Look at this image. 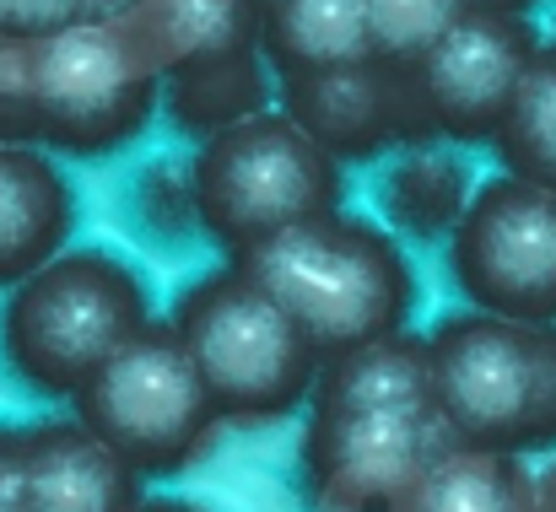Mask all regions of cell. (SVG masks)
I'll return each instance as SVG.
<instances>
[{
    "label": "cell",
    "instance_id": "6da1fadb",
    "mask_svg": "<svg viewBox=\"0 0 556 512\" xmlns=\"http://www.w3.org/2000/svg\"><path fill=\"white\" fill-rule=\"evenodd\" d=\"M163 114V76L125 22H71L0 38V141L71 163H109Z\"/></svg>",
    "mask_w": 556,
    "mask_h": 512
},
{
    "label": "cell",
    "instance_id": "7a4b0ae2",
    "mask_svg": "<svg viewBox=\"0 0 556 512\" xmlns=\"http://www.w3.org/2000/svg\"><path fill=\"white\" fill-rule=\"evenodd\" d=\"M232 265L292 313V324L319 356H341L410 330L421 292L405 243L383 221L346 205L238 254Z\"/></svg>",
    "mask_w": 556,
    "mask_h": 512
},
{
    "label": "cell",
    "instance_id": "3957f363",
    "mask_svg": "<svg viewBox=\"0 0 556 512\" xmlns=\"http://www.w3.org/2000/svg\"><path fill=\"white\" fill-rule=\"evenodd\" d=\"M152 319V281L136 259L71 243L0 297V367L38 399H76Z\"/></svg>",
    "mask_w": 556,
    "mask_h": 512
},
{
    "label": "cell",
    "instance_id": "277c9868",
    "mask_svg": "<svg viewBox=\"0 0 556 512\" xmlns=\"http://www.w3.org/2000/svg\"><path fill=\"white\" fill-rule=\"evenodd\" d=\"M222 426H276L308 410L325 356L292 313L232 259L194 276L168 308Z\"/></svg>",
    "mask_w": 556,
    "mask_h": 512
},
{
    "label": "cell",
    "instance_id": "5b68a950",
    "mask_svg": "<svg viewBox=\"0 0 556 512\" xmlns=\"http://www.w3.org/2000/svg\"><path fill=\"white\" fill-rule=\"evenodd\" d=\"M427 356L443 437L556 459V324L459 308L427 330Z\"/></svg>",
    "mask_w": 556,
    "mask_h": 512
},
{
    "label": "cell",
    "instance_id": "8992f818",
    "mask_svg": "<svg viewBox=\"0 0 556 512\" xmlns=\"http://www.w3.org/2000/svg\"><path fill=\"white\" fill-rule=\"evenodd\" d=\"M200 238L227 259L346 205V168L281 108H265L189 152Z\"/></svg>",
    "mask_w": 556,
    "mask_h": 512
},
{
    "label": "cell",
    "instance_id": "52a82bcc",
    "mask_svg": "<svg viewBox=\"0 0 556 512\" xmlns=\"http://www.w3.org/2000/svg\"><path fill=\"white\" fill-rule=\"evenodd\" d=\"M71 415L109 443L141 481L194 470L222 432V415L168 319H152L76 399Z\"/></svg>",
    "mask_w": 556,
    "mask_h": 512
},
{
    "label": "cell",
    "instance_id": "ba28073f",
    "mask_svg": "<svg viewBox=\"0 0 556 512\" xmlns=\"http://www.w3.org/2000/svg\"><path fill=\"white\" fill-rule=\"evenodd\" d=\"M541 33L519 11H465L421 60L400 71L405 108L416 125V141L443 146H492L497 125L508 119L535 54Z\"/></svg>",
    "mask_w": 556,
    "mask_h": 512
},
{
    "label": "cell",
    "instance_id": "9c48e42d",
    "mask_svg": "<svg viewBox=\"0 0 556 512\" xmlns=\"http://www.w3.org/2000/svg\"><path fill=\"white\" fill-rule=\"evenodd\" d=\"M443 254L465 308L556 324V189L514 172L481 178Z\"/></svg>",
    "mask_w": 556,
    "mask_h": 512
},
{
    "label": "cell",
    "instance_id": "30bf717a",
    "mask_svg": "<svg viewBox=\"0 0 556 512\" xmlns=\"http://www.w3.org/2000/svg\"><path fill=\"white\" fill-rule=\"evenodd\" d=\"M443 443L432 415L308 405L298 437V491L308 512H405Z\"/></svg>",
    "mask_w": 556,
    "mask_h": 512
},
{
    "label": "cell",
    "instance_id": "8fae6325",
    "mask_svg": "<svg viewBox=\"0 0 556 512\" xmlns=\"http://www.w3.org/2000/svg\"><path fill=\"white\" fill-rule=\"evenodd\" d=\"M276 108L287 119H298V130H308L341 168L383 163L389 152L416 146V125H410V108H405L400 71L383 65V60L276 81Z\"/></svg>",
    "mask_w": 556,
    "mask_h": 512
},
{
    "label": "cell",
    "instance_id": "7c38bea8",
    "mask_svg": "<svg viewBox=\"0 0 556 512\" xmlns=\"http://www.w3.org/2000/svg\"><path fill=\"white\" fill-rule=\"evenodd\" d=\"M16 470L27 512H136L147 502V481L76 415L16 426Z\"/></svg>",
    "mask_w": 556,
    "mask_h": 512
},
{
    "label": "cell",
    "instance_id": "4fadbf2b",
    "mask_svg": "<svg viewBox=\"0 0 556 512\" xmlns=\"http://www.w3.org/2000/svg\"><path fill=\"white\" fill-rule=\"evenodd\" d=\"M76 216L81 200L60 157L27 141H0V297L71 248Z\"/></svg>",
    "mask_w": 556,
    "mask_h": 512
},
{
    "label": "cell",
    "instance_id": "5bb4252c",
    "mask_svg": "<svg viewBox=\"0 0 556 512\" xmlns=\"http://www.w3.org/2000/svg\"><path fill=\"white\" fill-rule=\"evenodd\" d=\"M470 194H476L470 157L443 141H416V146L389 152L372 183L378 216L400 243H448Z\"/></svg>",
    "mask_w": 556,
    "mask_h": 512
},
{
    "label": "cell",
    "instance_id": "9a60e30c",
    "mask_svg": "<svg viewBox=\"0 0 556 512\" xmlns=\"http://www.w3.org/2000/svg\"><path fill=\"white\" fill-rule=\"evenodd\" d=\"M260 54L276 81L368 65V0H270L260 5Z\"/></svg>",
    "mask_w": 556,
    "mask_h": 512
},
{
    "label": "cell",
    "instance_id": "2e32d148",
    "mask_svg": "<svg viewBox=\"0 0 556 512\" xmlns=\"http://www.w3.org/2000/svg\"><path fill=\"white\" fill-rule=\"evenodd\" d=\"M308 405L432 415V356H427V335L400 330V335L368 341V345H357V350L325 356ZM432 421H438V415H432Z\"/></svg>",
    "mask_w": 556,
    "mask_h": 512
},
{
    "label": "cell",
    "instance_id": "e0dca14e",
    "mask_svg": "<svg viewBox=\"0 0 556 512\" xmlns=\"http://www.w3.org/2000/svg\"><path fill=\"white\" fill-rule=\"evenodd\" d=\"M265 108H276V71L265 65L260 49H238V54L163 76V119L174 136H185L194 146Z\"/></svg>",
    "mask_w": 556,
    "mask_h": 512
},
{
    "label": "cell",
    "instance_id": "ac0fdd59",
    "mask_svg": "<svg viewBox=\"0 0 556 512\" xmlns=\"http://www.w3.org/2000/svg\"><path fill=\"white\" fill-rule=\"evenodd\" d=\"M125 27L157 76H174L238 49H260V0H141Z\"/></svg>",
    "mask_w": 556,
    "mask_h": 512
},
{
    "label": "cell",
    "instance_id": "d6986e66",
    "mask_svg": "<svg viewBox=\"0 0 556 512\" xmlns=\"http://www.w3.org/2000/svg\"><path fill=\"white\" fill-rule=\"evenodd\" d=\"M405 512H546L541 508V475L519 453L470 448L443 437L427 481L416 486Z\"/></svg>",
    "mask_w": 556,
    "mask_h": 512
},
{
    "label": "cell",
    "instance_id": "ffe728a7",
    "mask_svg": "<svg viewBox=\"0 0 556 512\" xmlns=\"http://www.w3.org/2000/svg\"><path fill=\"white\" fill-rule=\"evenodd\" d=\"M492 152L503 172L556 189V43H541L508 119L492 136Z\"/></svg>",
    "mask_w": 556,
    "mask_h": 512
},
{
    "label": "cell",
    "instance_id": "44dd1931",
    "mask_svg": "<svg viewBox=\"0 0 556 512\" xmlns=\"http://www.w3.org/2000/svg\"><path fill=\"white\" fill-rule=\"evenodd\" d=\"M125 205L136 227L157 243H189L200 238V210H194V178L189 157H147L125 183Z\"/></svg>",
    "mask_w": 556,
    "mask_h": 512
},
{
    "label": "cell",
    "instance_id": "7402d4cb",
    "mask_svg": "<svg viewBox=\"0 0 556 512\" xmlns=\"http://www.w3.org/2000/svg\"><path fill=\"white\" fill-rule=\"evenodd\" d=\"M465 11H470V0H368L372 60L405 71V65L421 60Z\"/></svg>",
    "mask_w": 556,
    "mask_h": 512
},
{
    "label": "cell",
    "instance_id": "603a6c76",
    "mask_svg": "<svg viewBox=\"0 0 556 512\" xmlns=\"http://www.w3.org/2000/svg\"><path fill=\"white\" fill-rule=\"evenodd\" d=\"M81 22L76 0H0V38H43Z\"/></svg>",
    "mask_w": 556,
    "mask_h": 512
},
{
    "label": "cell",
    "instance_id": "cb8c5ba5",
    "mask_svg": "<svg viewBox=\"0 0 556 512\" xmlns=\"http://www.w3.org/2000/svg\"><path fill=\"white\" fill-rule=\"evenodd\" d=\"M0 512L22 508V470H16V426H0Z\"/></svg>",
    "mask_w": 556,
    "mask_h": 512
},
{
    "label": "cell",
    "instance_id": "d4e9b609",
    "mask_svg": "<svg viewBox=\"0 0 556 512\" xmlns=\"http://www.w3.org/2000/svg\"><path fill=\"white\" fill-rule=\"evenodd\" d=\"M81 22H130L141 11V0H76Z\"/></svg>",
    "mask_w": 556,
    "mask_h": 512
},
{
    "label": "cell",
    "instance_id": "484cf974",
    "mask_svg": "<svg viewBox=\"0 0 556 512\" xmlns=\"http://www.w3.org/2000/svg\"><path fill=\"white\" fill-rule=\"evenodd\" d=\"M136 512H211L205 502H189V497H147Z\"/></svg>",
    "mask_w": 556,
    "mask_h": 512
},
{
    "label": "cell",
    "instance_id": "4316f807",
    "mask_svg": "<svg viewBox=\"0 0 556 512\" xmlns=\"http://www.w3.org/2000/svg\"><path fill=\"white\" fill-rule=\"evenodd\" d=\"M476 11H519V16H530V5L535 0H470Z\"/></svg>",
    "mask_w": 556,
    "mask_h": 512
},
{
    "label": "cell",
    "instance_id": "83f0119b",
    "mask_svg": "<svg viewBox=\"0 0 556 512\" xmlns=\"http://www.w3.org/2000/svg\"><path fill=\"white\" fill-rule=\"evenodd\" d=\"M541 508L556 512V464L546 470V475H541Z\"/></svg>",
    "mask_w": 556,
    "mask_h": 512
},
{
    "label": "cell",
    "instance_id": "f1b7e54d",
    "mask_svg": "<svg viewBox=\"0 0 556 512\" xmlns=\"http://www.w3.org/2000/svg\"><path fill=\"white\" fill-rule=\"evenodd\" d=\"M260 5H270V0H260Z\"/></svg>",
    "mask_w": 556,
    "mask_h": 512
}]
</instances>
